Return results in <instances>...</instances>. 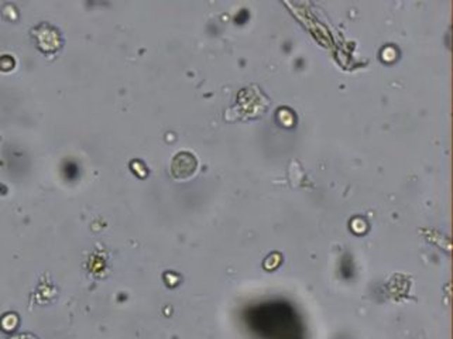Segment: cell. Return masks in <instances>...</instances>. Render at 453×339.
Masks as SVG:
<instances>
[{
	"mask_svg": "<svg viewBox=\"0 0 453 339\" xmlns=\"http://www.w3.org/2000/svg\"><path fill=\"white\" fill-rule=\"evenodd\" d=\"M197 158L191 153L183 151L178 153L171 164V174L176 180H187L191 176H194L195 170H197Z\"/></svg>",
	"mask_w": 453,
	"mask_h": 339,
	"instance_id": "cell-1",
	"label": "cell"
},
{
	"mask_svg": "<svg viewBox=\"0 0 453 339\" xmlns=\"http://www.w3.org/2000/svg\"><path fill=\"white\" fill-rule=\"evenodd\" d=\"M12 339H37V338L34 335H32V333H20V335L13 336Z\"/></svg>",
	"mask_w": 453,
	"mask_h": 339,
	"instance_id": "cell-2",
	"label": "cell"
}]
</instances>
